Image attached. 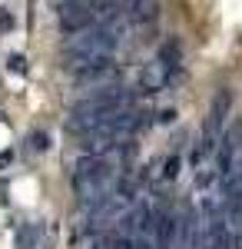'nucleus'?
I'll return each mask as SVG.
<instances>
[{
  "label": "nucleus",
  "instance_id": "obj_1",
  "mask_svg": "<svg viewBox=\"0 0 242 249\" xmlns=\"http://www.w3.org/2000/svg\"><path fill=\"white\" fill-rule=\"evenodd\" d=\"M126 153V150H123ZM123 153L110 156H80V163L70 173V193L80 210H93L113 193L123 176Z\"/></svg>",
  "mask_w": 242,
  "mask_h": 249
},
{
  "label": "nucleus",
  "instance_id": "obj_2",
  "mask_svg": "<svg viewBox=\"0 0 242 249\" xmlns=\"http://www.w3.org/2000/svg\"><path fill=\"white\" fill-rule=\"evenodd\" d=\"M136 100V90L126 87V83H103L90 93H83L80 100L70 103L67 110V130L73 136H86L93 126H100L103 120L123 107H133Z\"/></svg>",
  "mask_w": 242,
  "mask_h": 249
},
{
  "label": "nucleus",
  "instance_id": "obj_3",
  "mask_svg": "<svg viewBox=\"0 0 242 249\" xmlns=\"http://www.w3.org/2000/svg\"><path fill=\"white\" fill-rule=\"evenodd\" d=\"M126 20L120 14V7H113L103 20H96L93 27L80 30L73 37L63 40V63H80V60H93V57H116L123 34H126Z\"/></svg>",
  "mask_w": 242,
  "mask_h": 249
},
{
  "label": "nucleus",
  "instance_id": "obj_4",
  "mask_svg": "<svg viewBox=\"0 0 242 249\" xmlns=\"http://www.w3.org/2000/svg\"><path fill=\"white\" fill-rule=\"evenodd\" d=\"M116 7V0H56V23L67 37L93 27Z\"/></svg>",
  "mask_w": 242,
  "mask_h": 249
},
{
  "label": "nucleus",
  "instance_id": "obj_5",
  "mask_svg": "<svg viewBox=\"0 0 242 249\" xmlns=\"http://www.w3.org/2000/svg\"><path fill=\"white\" fill-rule=\"evenodd\" d=\"M239 153H242V120L232 123V126H225L219 143H216V150H212V160L209 163H212V173H216V183H223L225 176L232 173Z\"/></svg>",
  "mask_w": 242,
  "mask_h": 249
},
{
  "label": "nucleus",
  "instance_id": "obj_6",
  "mask_svg": "<svg viewBox=\"0 0 242 249\" xmlns=\"http://www.w3.org/2000/svg\"><path fill=\"white\" fill-rule=\"evenodd\" d=\"M67 73L73 77V83H96V87H103V83L116 73V57L80 60V63H70V67H67Z\"/></svg>",
  "mask_w": 242,
  "mask_h": 249
},
{
  "label": "nucleus",
  "instance_id": "obj_7",
  "mask_svg": "<svg viewBox=\"0 0 242 249\" xmlns=\"http://www.w3.org/2000/svg\"><path fill=\"white\" fill-rule=\"evenodd\" d=\"M120 14L126 20V27H153L163 14V0H123Z\"/></svg>",
  "mask_w": 242,
  "mask_h": 249
},
{
  "label": "nucleus",
  "instance_id": "obj_8",
  "mask_svg": "<svg viewBox=\"0 0 242 249\" xmlns=\"http://www.w3.org/2000/svg\"><path fill=\"white\" fill-rule=\"evenodd\" d=\"M173 80H176V73H169L163 63L149 60V63H143V70H139V80H136V87H139L143 93H159V90H166Z\"/></svg>",
  "mask_w": 242,
  "mask_h": 249
},
{
  "label": "nucleus",
  "instance_id": "obj_9",
  "mask_svg": "<svg viewBox=\"0 0 242 249\" xmlns=\"http://www.w3.org/2000/svg\"><path fill=\"white\" fill-rule=\"evenodd\" d=\"M156 63H163L169 73H183V43L179 37H166L159 47H156Z\"/></svg>",
  "mask_w": 242,
  "mask_h": 249
},
{
  "label": "nucleus",
  "instance_id": "obj_10",
  "mask_svg": "<svg viewBox=\"0 0 242 249\" xmlns=\"http://www.w3.org/2000/svg\"><path fill=\"white\" fill-rule=\"evenodd\" d=\"M93 249H139V243H136L133 236H126V232L110 230V232H103V236H96Z\"/></svg>",
  "mask_w": 242,
  "mask_h": 249
},
{
  "label": "nucleus",
  "instance_id": "obj_11",
  "mask_svg": "<svg viewBox=\"0 0 242 249\" xmlns=\"http://www.w3.org/2000/svg\"><path fill=\"white\" fill-rule=\"evenodd\" d=\"M37 239H40V226L37 223H27L17 230V249H37Z\"/></svg>",
  "mask_w": 242,
  "mask_h": 249
},
{
  "label": "nucleus",
  "instance_id": "obj_12",
  "mask_svg": "<svg viewBox=\"0 0 242 249\" xmlns=\"http://www.w3.org/2000/svg\"><path fill=\"white\" fill-rule=\"evenodd\" d=\"M179 166H183V160L173 153V156L166 160V166H163V179H176V176H179Z\"/></svg>",
  "mask_w": 242,
  "mask_h": 249
},
{
  "label": "nucleus",
  "instance_id": "obj_13",
  "mask_svg": "<svg viewBox=\"0 0 242 249\" xmlns=\"http://www.w3.org/2000/svg\"><path fill=\"white\" fill-rule=\"evenodd\" d=\"M14 27V17H10V10H3L0 7V30H10Z\"/></svg>",
  "mask_w": 242,
  "mask_h": 249
},
{
  "label": "nucleus",
  "instance_id": "obj_14",
  "mask_svg": "<svg viewBox=\"0 0 242 249\" xmlns=\"http://www.w3.org/2000/svg\"><path fill=\"white\" fill-rule=\"evenodd\" d=\"M10 70H14V73H23V70H27L23 57H10Z\"/></svg>",
  "mask_w": 242,
  "mask_h": 249
},
{
  "label": "nucleus",
  "instance_id": "obj_15",
  "mask_svg": "<svg viewBox=\"0 0 242 249\" xmlns=\"http://www.w3.org/2000/svg\"><path fill=\"white\" fill-rule=\"evenodd\" d=\"M30 140H34V150H47V133H34Z\"/></svg>",
  "mask_w": 242,
  "mask_h": 249
}]
</instances>
